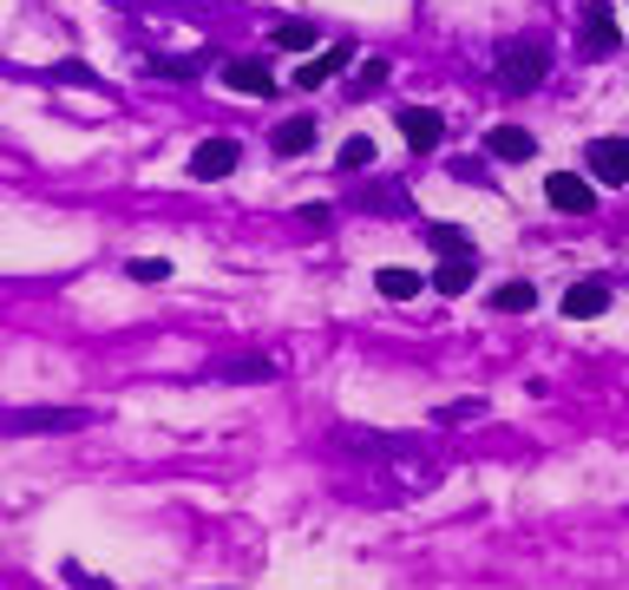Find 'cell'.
Masks as SVG:
<instances>
[{"label":"cell","mask_w":629,"mask_h":590,"mask_svg":"<svg viewBox=\"0 0 629 590\" xmlns=\"http://www.w3.org/2000/svg\"><path fill=\"white\" fill-rule=\"evenodd\" d=\"M545 72H551V53H545L538 39H505V46H499V85H505V92H538Z\"/></svg>","instance_id":"6da1fadb"},{"label":"cell","mask_w":629,"mask_h":590,"mask_svg":"<svg viewBox=\"0 0 629 590\" xmlns=\"http://www.w3.org/2000/svg\"><path fill=\"white\" fill-rule=\"evenodd\" d=\"M236 158H243V144H236V138H203V144L190 151V177H197V184H217V177H230V171H236Z\"/></svg>","instance_id":"7a4b0ae2"},{"label":"cell","mask_w":629,"mask_h":590,"mask_svg":"<svg viewBox=\"0 0 629 590\" xmlns=\"http://www.w3.org/2000/svg\"><path fill=\"white\" fill-rule=\"evenodd\" d=\"M545 197H551V210H564V217L597 210V190H591V177H578V171H551V177H545Z\"/></svg>","instance_id":"3957f363"},{"label":"cell","mask_w":629,"mask_h":590,"mask_svg":"<svg viewBox=\"0 0 629 590\" xmlns=\"http://www.w3.org/2000/svg\"><path fill=\"white\" fill-rule=\"evenodd\" d=\"M584 164L597 184H629V138H591Z\"/></svg>","instance_id":"277c9868"},{"label":"cell","mask_w":629,"mask_h":590,"mask_svg":"<svg viewBox=\"0 0 629 590\" xmlns=\"http://www.w3.org/2000/svg\"><path fill=\"white\" fill-rule=\"evenodd\" d=\"M617 46H624V33H617L610 0H591V7H584V53H591V59H604V53H617Z\"/></svg>","instance_id":"5b68a950"},{"label":"cell","mask_w":629,"mask_h":590,"mask_svg":"<svg viewBox=\"0 0 629 590\" xmlns=\"http://www.w3.org/2000/svg\"><path fill=\"white\" fill-rule=\"evenodd\" d=\"M85 420H92L85 407H33V414H13L7 433H46V427H53V433H72V427H85Z\"/></svg>","instance_id":"8992f818"},{"label":"cell","mask_w":629,"mask_h":590,"mask_svg":"<svg viewBox=\"0 0 629 590\" xmlns=\"http://www.w3.org/2000/svg\"><path fill=\"white\" fill-rule=\"evenodd\" d=\"M400 138H407L413 151H433V144L446 138V118H440L433 105H400Z\"/></svg>","instance_id":"52a82bcc"},{"label":"cell","mask_w":629,"mask_h":590,"mask_svg":"<svg viewBox=\"0 0 629 590\" xmlns=\"http://www.w3.org/2000/svg\"><path fill=\"white\" fill-rule=\"evenodd\" d=\"M486 151H492L499 164H525V158H538V138H532L525 125H492V131H486Z\"/></svg>","instance_id":"ba28073f"},{"label":"cell","mask_w":629,"mask_h":590,"mask_svg":"<svg viewBox=\"0 0 629 590\" xmlns=\"http://www.w3.org/2000/svg\"><path fill=\"white\" fill-rule=\"evenodd\" d=\"M223 79H230L236 92H249V99H269V92H276L269 59H230V66H223Z\"/></svg>","instance_id":"9c48e42d"},{"label":"cell","mask_w":629,"mask_h":590,"mask_svg":"<svg viewBox=\"0 0 629 590\" xmlns=\"http://www.w3.org/2000/svg\"><path fill=\"white\" fill-rule=\"evenodd\" d=\"M269 144H276V158H302V151L315 144V112H295V118H282V125L269 131Z\"/></svg>","instance_id":"30bf717a"},{"label":"cell","mask_w":629,"mask_h":590,"mask_svg":"<svg viewBox=\"0 0 629 590\" xmlns=\"http://www.w3.org/2000/svg\"><path fill=\"white\" fill-rule=\"evenodd\" d=\"M604 309H610V282H571V296H564L571 322H597Z\"/></svg>","instance_id":"8fae6325"},{"label":"cell","mask_w":629,"mask_h":590,"mask_svg":"<svg viewBox=\"0 0 629 590\" xmlns=\"http://www.w3.org/2000/svg\"><path fill=\"white\" fill-rule=\"evenodd\" d=\"M348 59H354V46H328L322 59H308V66L295 72V85H302V92H315V85H328L335 72H348Z\"/></svg>","instance_id":"7c38bea8"},{"label":"cell","mask_w":629,"mask_h":590,"mask_svg":"<svg viewBox=\"0 0 629 590\" xmlns=\"http://www.w3.org/2000/svg\"><path fill=\"white\" fill-rule=\"evenodd\" d=\"M473 276H479V256H446V263L433 269V289H440V296H466Z\"/></svg>","instance_id":"4fadbf2b"},{"label":"cell","mask_w":629,"mask_h":590,"mask_svg":"<svg viewBox=\"0 0 629 590\" xmlns=\"http://www.w3.org/2000/svg\"><path fill=\"white\" fill-rule=\"evenodd\" d=\"M420 236H427V250H440V256H473V236H466L459 223H427Z\"/></svg>","instance_id":"5bb4252c"},{"label":"cell","mask_w":629,"mask_h":590,"mask_svg":"<svg viewBox=\"0 0 629 590\" xmlns=\"http://www.w3.org/2000/svg\"><path fill=\"white\" fill-rule=\"evenodd\" d=\"M374 289H381L387 302H407V296H420V269H381Z\"/></svg>","instance_id":"9a60e30c"},{"label":"cell","mask_w":629,"mask_h":590,"mask_svg":"<svg viewBox=\"0 0 629 590\" xmlns=\"http://www.w3.org/2000/svg\"><path fill=\"white\" fill-rule=\"evenodd\" d=\"M532 302H538V289L532 282H505V289H492V309H505V315H532Z\"/></svg>","instance_id":"2e32d148"},{"label":"cell","mask_w":629,"mask_h":590,"mask_svg":"<svg viewBox=\"0 0 629 590\" xmlns=\"http://www.w3.org/2000/svg\"><path fill=\"white\" fill-rule=\"evenodd\" d=\"M276 46H282V53H302V46H315V26H308V20H282V26H276Z\"/></svg>","instance_id":"e0dca14e"},{"label":"cell","mask_w":629,"mask_h":590,"mask_svg":"<svg viewBox=\"0 0 629 590\" xmlns=\"http://www.w3.org/2000/svg\"><path fill=\"white\" fill-rule=\"evenodd\" d=\"M374 158H381V151H374V138H348V144H341V171H368Z\"/></svg>","instance_id":"ac0fdd59"},{"label":"cell","mask_w":629,"mask_h":590,"mask_svg":"<svg viewBox=\"0 0 629 590\" xmlns=\"http://www.w3.org/2000/svg\"><path fill=\"white\" fill-rule=\"evenodd\" d=\"M164 276H171L164 256H131V282H164Z\"/></svg>","instance_id":"d6986e66"},{"label":"cell","mask_w":629,"mask_h":590,"mask_svg":"<svg viewBox=\"0 0 629 590\" xmlns=\"http://www.w3.org/2000/svg\"><path fill=\"white\" fill-rule=\"evenodd\" d=\"M374 85H387V59H368V66L354 72V92H374Z\"/></svg>","instance_id":"ffe728a7"},{"label":"cell","mask_w":629,"mask_h":590,"mask_svg":"<svg viewBox=\"0 0 629 590\" xmlns=\"http://www.w3.org/2000/svg\"><path fill=\"white\" fill-rule=\"evenodd\" d=\"M151 72H158V79H190L197 66H190V59H151Z\"/></svg>","instance_id":"44dd1931"},{"label":"cell","mask_w":629,"mask_h":590,"mask_svg":"<svg viewBox=\"0 0 629 590\" xmlns=\"http://www.w3.org/2000/svg\"><path fill=\"white\" fill-rule=\"evenodd\" d=\"M479 414H486V407H479V401H473V407H446V414H440V420H446V427H459V420H479Z\"/></svg>","instance_id":"7402d4cb"}]
</instances>
